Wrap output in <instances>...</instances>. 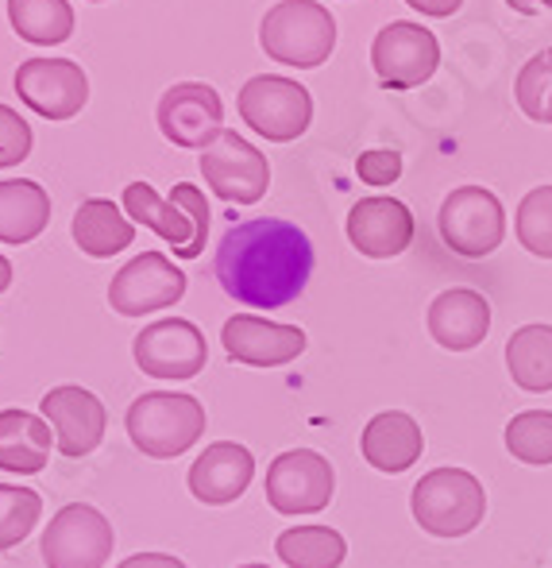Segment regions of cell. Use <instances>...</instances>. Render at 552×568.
I'll return each instance as SVG.
<instances>
[{"instance_id": "44dd1931", "label": "cell", "mask_w": 552, "mask_h": 568, "mask_svg": "<svg viewBox=\"0 0 552 568\" xmlns=\"http://www.w3.org/2000/svg\"><path fill=\"white\" fill-rule=\"evenodd\" d=\"M51 422L31 410H0V471L35 476L51 460Z\"/></svg>"}, {"instance_id": "4fadbf2b", "label": "cell", "mask_w": 552, "mask_h": 568, "mask_svg": "<svg viewBox=\"0 0 552 568\" xmlns=\"http://www.w3.org/2000/svg\"><path fill=\"white\" fill-rule=\"evenodd\" d=\"M12 82L23 105L43 120H70L90 101V78L70 59H28Z\"/></svg>"}, {"instance_id": "d590c367", "label": "cell", "mask_w": 552, "mask_h": 568, "mask_svg": "<svg viewBox=\"0 0 552 568\" xmlns=\"http://www.w3.org/2000/svg\"><path fill=\"white\" fill-rule=\"evenodd\" d=\"M406 4H410L413 12H421V16H433V20H444V16L460 12L463 0H406Z\"/></svg>"}, {"instance_id": "d6986e66", "label": "cell", "mask_w": 552, "mask_h": 568, "mask_svg": "<svg viewBox=\"0 0 552 568\" xmlns=\"http://www.w3.org/2000/svg\"><path fill=\"white\" fill-rule=\"evenodd\" d=\"M255 476V456L236 442L209 445L190 468V491L205 507H228L247 491Z\"/></svg>"}, {"instance_id": "484cf974", "label": "cell", "mask_w": 552, "mask_h": 568, "mask_svg": "<svg viewBox=\"0 0 552 568\" xmlns=\"http://www.w3.org/2000/svg\"><path fill=\"white\" fill-rule=\"evenodd\" d=\"M275 554L286 568H340L348 557V541L329 526H294L278 534Z\"/></svg>"}, {"instance_id": "4dcf8cb0", "label": "cell", "mask_w": 552, "mask_h": 568, "mask_svg": "<svg viewBox=\"0 0 552 568\" xmlns=\"http://www.w3.org/2000/svg\"><path fill=\"white\" fill-rule=\"evenodd\" d=\"M514 98H518V109L530 120L552 124V47L533 54V59L518 70Z\"/></svg>"}, {"instance_id": "f35d334b", "label": "cell", "mask_w": 552, "mask_h": 568, "mask_svg": "<svg viewBox=\"0 0 552 568\" xmlns=\"http://www.w3.org/2000/svg\"><path fill=\"white\" fill-rule=\"evenodd\" d=\"M239 568H267V565H239Z\"/></svg>"}, {"instance_id": "5b68a950", "label": "cell", "mask_w": 552, "mask_h": 568, "mask_svg": "<svg viewBox=\"0 0 552 568\" xmlns=\"http://www.w3.org/2000/svg\"><path fill=\"white\" fill-rule=\"evenodd\" d=\"M239 116L252 132H259L270 143H290L314 120V98L301 82L278 74L247 78V85L236 98Z\"/></svg>"}, {"instance_id": "8fae6325", "label": "cell", "mask_w": 552, "mask_h": 568, "mask_svg": "<svg viewBox=\"0 0 552 568\" xmlns=\"http://www.w3.org/2000/svg\"><path fill=\"white\" fill-rule=\"evenodd\" d=\"M202 174L213 194L232 205H255L270 186L267 155L236 132H221L202 151Z\"/></svg>"}, {"instance_id": "3957f363", "label": "cell", "mask_w": 552, "mask_h": 568, "mask_svg": "<svg viewBox=\"0 0 552 568\" xmlns=\"http://www.w3.org/2000/svg\"><path fill=\"white\" fill-rule=\"evenodd\" d=\"M413 523L444 541L468 538L487 515V491L471 471L433 468L413 484L410 495Z\"/></svg>"}, {"instance_id": "d4e9b609", "label": "cell", "mask_w": 552, "mask_h": 568, "mask_svg": "<svg viewBox=\"0 0 552 568\" xmlns=\"http://www.w3.org/2000/svg\"><path fill=\"white\" fill-rule=\"evenodd\" d=\"M507 372L530 395L552 390V325H522L507 341Z\"/></svg>"}, {"instance_id": "ac0fdd59", "label": "cell", "mask_w": 552, "mask_h": 568, "mask_svg": "<svg viewBox=\"0 0 552 568\" xmlns=\"http://www.w3.org/2000/svg\"><path fill=\"white\" fill-rule=\"evenodd\" d=\"M491 333V302L471 286L441 291L429 306V337L448 352H471Z\"/></svg>"}, {"instance_id": "7402d4cb", "label": "cell", "mask_w": 552, "mask_h": 568, "mask_svg": "<svg viewBox=\"0 0 552 568\" xmlns=\"http://www.w3.org/2000/svg\"><path fill=\"white\" fill-rule=\"evenodd\" d=\"M120 202H124V213L135 225H147L151 232H159L174 247L178 260H190V252L197 244V225L182 205H174L171 197H159L151 182H132Z\"/></svg>"}, {"instance_id": "1f68e13d", "label": "cell", "mask_w": 552, "mask_h": 568, "mask_svg": "<svg viewBox=\"0 0 552 568\" xmlns=\"http://www.w3.org/2000/svg\"><path fill=\"white\" fill-rule=\"evenodd\" d=\"M31 155V128L16 109L0 105V171L23 163Z\"/></svg>"}, {"instance_id": "30bf717a", "label": "cell", "mask_w": 552, "mask_h": 568, "mask_svg": "<svg viewBox=\"0 0 552 568\" xmlns=\"http://www.w3.org/2000/svg\"><path fill=\"white\" fill-rule=\"evenodd\" d=\"M267 503L278 515H317L333 503L336 471L321 453L286 449L267 468Z\"/></svg>"}, {"instance_id": "9c48e42d", "label": "cell", "mask_w": 552, "mask_h": 568, "mask_svg": "<svg viewBox=\"0 0 552 568\" xmlns=\"http://www.w3.org/2000/svg\"><path fill=\"white\" fill-rule=\"evenodd\" d=\"M371 67L387 90H418L441 67V43L413 20H395L375 36Z\"/></svg>"}, {"instance_id": "7c38bea8", "label": "cell", "mask_w": 552, "mask_h": 568, "mask_svg": "<svg viewBox=\"0 0 552 568\" xmlns=\"http://www.w3.org/2000/svg\"><path fill=\"white\" fill-rule=\"evenodd\" d=\"M132 356L151 379H194L209 359V344L194 322L163 317V322L143 325V333L132 344Z\"/></svg>"}, {"instance_id": "4316f807", "label": "cell", "mask_w": 552, "mask_h": 568, "mask_svg": "<svg viewBox=\"0 0 552 568\" xmlns=\"http://www.w3.org/2000/svg\"><path fill=\"white\" fill-rule=\"evenodd\" d=\"M8 20L20 39L35 47H59L74 31V8L67 0H8Z\"/></svg>"}, {"instance_id": "e575fe53", "label": "cell", "mask_w": 552, "mask_h": 568, "mask_svg": "<svg viewBox=\"0 0 552 568\" xmlns=\"http://www.w3.org/2000/svg\"><path fill=\"white\" fill-rule=\"evenodd\" d=\"M116 568H186V565L171 554H135V557H127V561H120Z\"/></svg>"}, {"instance_id": "2e32d148", "label": "cell", "mask_w": 552, "mask_h": 568, "mask_svg": "<svg viewBox=\"0 0 552 568\" xmlns=\"http://www.w3.org/2000/svg\"><path fill=\"white\" fill-rule=\"evenodd\" d=\"M224 352L247 367H283L306 352V333L298 325H278L255 314H236L221 329Z\"/></svg>"}, {"instance_id": "277c9868", "label": "cell", "mask_w": 552, "mask_h": 568, "mask_svg": "<svg viewBox=\"0 0 552 568\" xmlns=\"http://www.w3.org/2000/svg\"><path fill=\"white\" fill-rule=\"evenodd\" d=\"M259 43L267 59L283 67L314 70L336 47V20L317 0H278L259 23Z\"/></svg>"}, {"instance_id": "52a82bcc", "label": "cell", "mask_w": 552, "mask_h": 568, "mask_svg": "<svg viewBox=\"0 0 552 568\" xmlns=\"http://www.w3.org/2000/svg\"><path fill=\"white\" fill-rule=\"evenodd\" d=\"M186 298V271L163 252H143L112 275L109 306L120 317H143Z\"/></svg>"}, {"instance_id": "836d02e7", "label": "cell", "mask_w": 552, "mask_h": 568, "mask_svg": "<svg viewBox=\"0 0 552 568\" xmlns=\"http://www.w3.org/2000/svg\"><path fill=\"white\" fill-rule=\"evenodd\" d=\"M171 202L182 205V210H186L190 217H194L197 244H194V252H190V260H197V255L205 252V236H209V202H205V194L194 186V182H178V186L171 190Z\"/></svg>"}, {"instance_id": "83f0119b", "label": "cell", "mask_w": 552, "mask_h": 568, "mask_svg": "<svg viewBox=\"0 0 552 568\" xmlns=\"http://www.w3.org/2000/svg\"><path fill=\"white\" fill-rule=\"evenodd\" d=\"M507 449L530 468L552 464V410H522L507 426Z\"/></svg>"}, {"instance_id": "ba28073f", "label": "cell", "mask_w": 552, "mask_h": 568, "mask_svg": "<svg viewBox=\"0 0 552 568\" xmlns=\"http://www.w3.org/2000/svg\"><path fill=\"white\" fill-rule=\"evenodd\" d=\"M116 546L112 523L90 503H70L43 530L47 568H105Z\"/></svg>"}, {"instance_id": "cb8c5ba5", "label": "cell", "mask_w": 552, "mask_h": 568, "mask_svg": "<svg viewBox=\"0 0 552 568\" xmlns=\"http://www.w3.org/2000/svg\"><path fill=\"white\" fill-rule=\"evenodd\" d=\"M51 221V197L39 182H0V244H31Z\"/></svg>"}, {"instance_id": "8d00e7d4", "label": "cell", "mask_w": 552, "mask_h": 568, "mask_svg": "<svg viewBox=\"0 0 552 568\" xmlns=\"http://www.w3.org/2000/svg\"><path fill=\"white\" fill-rule=\"evenodd\" d=\"M514 12H522V16H538V12H549L552 8V0H507Z\"/></svg>"}, {"instance_id": "5bb4252c", "label": "cell", "mask_w": 552, "mask_h": 568, "mask_svg": "<svg viewBox=\"0 0 552 568\" xmlns=\"http://www.w3.org/2000/svg\"><path fill=\"white\" fill-rule=\"evenodd\" d=\"M159 132L186 151H205L224 132L221 93L205 82H178L159 101Z\"/></svg>"}, {"instance_id": "ffe728a7", "label": "cell", "mask_w": 552, "mask_h": 568, "mask_svg": "<svg viewBox=\"0 0 552 568\" xmlns=\"http://www.w3.org/2000/svg\"><path fill=\"white\" fill-rule=\"evenodd\" d=\"M359 453L371 468L398 476V471H410L418 464V456L426 453V437L406 410H382L359 434Z\"/></svg>"}, {"instance_id": "603a6c76", "label": "cell", "mask_w": 552, "mask_h": 568, "mask_svg": "<svg viewBox=\"0 0 552 568\" xmlns=\"http://www.w3.org/2000/svg\"><path fill=\"white\" fill-rule=\"evenodd\" d=\"M135 240L132 217L109 197H90L78 205L74 213V244L93 260H109V255L124 252Z\"/></svg>"}, {"instance_id": "6da1fadb", "label": "cell", "mask_w": 552, "mask_h": 568, "mask_svg": "<svg viewBox=\"0 0 552 568\" xmlns=\"http://www.w3.org/2000/svg\"><path fill=\"white\" fill-rule=\"evenodd\" d=\"M213 271L228 298L255 310H278L309 286L314 244L290 221L255 217L224 232Z\"/></svg>"}, {"instance_id": "8992f818", "label": "cell", "mask_w": 552, "mask_h": 568, "mask_svg": "<svg viewBox=\"0 0 552 568\" xmlns=\"http://www.w3.org/2000/svg\"><path fill=\"white\" fill-rule=\"evenodd\" d=\"M441 240L463 260H483L507 240V210L487 186H460L441 202L437 213Z\"/></svg>"}, {"instance_id": "74e56055", "label": "cell", "mask_w": 552, "mask_h": 568, "mask_svg": "<svg viewBox=\"0 0 552 568\" xmlns=\"http://www.w3.org/2000/svg\"><path fill=\"white\" fill-rule=\"evenodd\" d=\"M8 283H12V263H8L4 255H0V294L8 291Z\"/></svg>"}, {"instance_id": "e0dca14e", "label": "cell", "mask_w": 552, "mask_h": 568, "mask_svg": "<svg viewBox=\"0 0 552 568\" xmlns=\"http://www.w3.org/2000/svg\"><path fill=\"white\" fill-rule=\"evenodd\" d=\"M348 240L367 260H395L413 244V213L398 197H364L348 213Z\"/></svg>"}, {"instance_id": "f1b7e54d", "label": "cell", "mask_w": 552, "mask_h": 568, "mask_svg": "<svg viewBox=\"0 0 552 568\" xmlns=\"http://www.w3.org/2000/svg\"><path fill=\"white\" fill-rule=\"evenodd\" d=\"M518 244L538 260H552V186H538L518 202L514 213Z\"/></svg>"}, {"instance_id": "9a60e30c", "label": "cell", "mask_w": 552, "mask_h": 568, "mask_svg": "<svg viewBox=\"0 0 552 568\" xmlns=\"http://www.w3.org/2000/svg\"><path fill=\"white\" fill-rule=\"evenodd\" d=\"M39 414L51 422L54 449L70 456V460L90 456L101 445V437H105V403L93 390L74 387V383L47 390L43 403H39Z\"/></svg>"}, {"instance_id": "7a4b0ae2", "label": "cell", "mask_w": 552, "mask_h": 568, "mask_svg": "<svg viewBox=\"0 0 552 568\" xmlns=\"http://www.w3.org/2000/svg\"><path fill=\"white\" fill-rule=\"evenodd\" d=\"M127 437L143 456L174 460L205 434V406L182 390H147L127 406Z\"/></svg>"}, {"instance_id": "f546056e", "label": "cell", "mask_w": 552, "mask_h": 568, "mask_svg": "<svg viewBox=\"0 0 552 568\" xmlns=\"http://www.w3.org/2000/svg\"><path fill=\"white\" fill-rule=\"evenodd\" d=\"M43 499L23 484H0V554L20 546L39 523Z\"/></svg>"}, {"instance_id": "d6a6232c", "label": "cell", "mask_w": 552, "mask_h": 568, "mask_svg": "<svg viewBox=\"0 0 552 568\" xmlns=\"http://www.w3.org/2000/svg\"><path fill=\"white\" fill-rule=\"evenodd\" d=\"M356 174L367 186H390V182H398V174H402V155L390 148H371L356 159Z\"/></svg>"}]
</instances>
